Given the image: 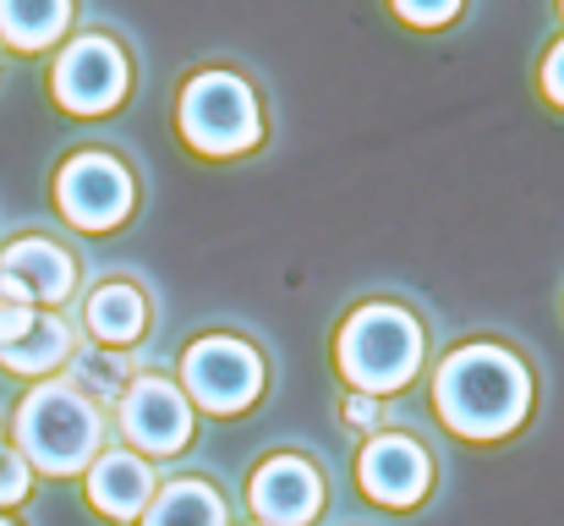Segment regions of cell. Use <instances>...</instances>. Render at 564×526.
<instances>
[{
	"label": "cell",
	"instance_id": "obj_1",
	"mask_svg": "<svg viewBox=\"0 0 564 526\" xmlns=\"http://www.w3.org/2000/svg\"><path fill=\"white\" fill-rule=\"evenodd\" d=\"M433 406L460 439H505L532 411V373L505 346H460L433 373Z\"/></svg>",
	"mask_w": 564,
	"mask_h": 526
},
{
	"label": "cell",
	"instance_id": "obj_2",
	"mask_svg": "<svg viewBox=\"0 0 564 526\" xmlns=\"http://www.w3.org/2000/svg\"><path fill=\"white\" fill-rule=\"evenodd\" d=\"M105 422L99 406L88 395H77L72 384H39L28 389V400L17 406V444L22 461L50 472V477H72L99 455Z\"/></svg>",
	"mask_w": 564,
	"mask_h": 526
},
{
	"label": "cell",
	"instance_id": "obj_3",
	"mask_svg": "<svg viewBox=\"0 0 564 526\" xmlns=\"http://www.w3.org/2000/svg\"><path fill=\"white\" fill-rule=\"evenodd\" d=\"M340 373L357 395H389L400 384H411V373L422 367V324L394 308V302H368L346 319L340 330Z\"/></svg>",
	"mask_w": 564,
	"mask_h": 526
},
{
	"label": "cell",
	"instance_id": "obj_4",
	"mask_svg": "<svg viewBox=\"0 0 564 526\" xmlns=\"http://www.w3.org/2000/svg\"><path fill=\"white\" fill-rule=\"evenodd\" d=\"M176 127L187 138V149L208 154V160H230L247 154L263 132L258 121V99L236 72H197L187 77L182 99H176Z\"/></svg>",
	"mask_w": 564,
	"mask_h": 526
},
{
	"label": "cell",
	"instance_id": "obj_5",
	"mask_svg": "<svg viewBox=\"0 0 564 526\" xmlns=\"http://www.w3.org/2000/svg\"><path fill=\"white\" fill-rule=\"evenodd\" d=\"M182 389L203 411L236 417L263 395V356L236 335H203L182 356Z\"/></svg>",
	"mask_w": 564,
	"mask_h": 526
},
{
	"label": "cell",
	"instance_id": "obj_6",
	"mask_svg": "<svg viewBox=\"0 0 564 526\" xmlns=\"http://www.w3.org/2000/svg\"><path fill=\"white\" fill-rule=\"evenodd\" d=\"M55 203H61V219L77 225V230H116L132 203H138V186L132 171L116 160V154H72L61 175H55Z\"/></svg>",
	"mask_w": 564,
	"mask_h": 526
},
{
	"label": "cell",
	"instance_id": "obj_7",
	"mask_svg": "<svg viewBox=\"0 0 564 526\" xmlns=\"http://www.w3.org/2000/svg\"><path fill=\"white\" fill-rule=\"evenodd\" d=\"M50 88H55V105L72 110V116H105V110H116L127 99V55H121V44L105 39V33L72 39L55 55Z\"/></svg>",
	"mask_w": 564,
	"mask_h": 526
},
{
	"label": "cell",
	"instance_id": "obj_8",
	"mask_svg": "<svg viewBox=\"0 0 564 526\" xmlns=\"http://www.w3.org/2000/svg\"><path fill=\"white\" fill-rule=\"evenodd\" d=\"M121 433L138 455H176L192 439V400L160 373H143L121 389Z\"/></svg>",
	"mask_w": 564,
	"mask_h": 526
},
{
	"label": "cell",
	"instance_id": "obj_9",
	"mask_svg": "<svg viewBox=\"0 0 564 526\" xmlns=\"http://www.w3.org/2000/svg\"><path fill=\"white\" fill-rule=\"evenodd\" d=\"M247 500H252V516L263 526H307L324 511V477L302 455H269L252 472Z\"/></svg>",
	"mask_w": 564,
	"mask_h": 526
},
{
	"label": "cell",
	"instance_id": "obj_10",
	"mask_svg": "<svg viewBox=\"0 0 564 526\" xmlns=\"http://www.w3.org/2000/svg\"><path fill=\"white\" fill-rule=\"evenodd\" d=\"M77 286V264L66 247L44 241V236H22L0 253V302H66Z\"/></svg>",
	"mask_w": 564,
	"mask_h": 526
},
{
	"label": "cell",
	"instance_id": "obj_11",
	"mask_svg": "<svg viewBox=\"0 0 564 526\" xmlns=\"http://www.w3.org/2000/svg\"><path fill=\"white\" fill-rule=\"evenodd\" d=\"M357 477H362V494L368 500L405 511V505H416L427 494L433 466H427V450L416 439H405V433H373L362 444V455H357Z\"/></svg>",
	"mask_w": 564,
	"mask_h": 526
},
{
	"label": "cell",
	"instance_id": "obj_12",
	"mask_svg": "<svg viewBox=\"0 0 564 526\" xmlns=\"http://www.w3.org/2000/svg\"><path fill=\"white\" fill-rule=\"evenodd\" d=\"M149 500H154V472H149L143 455H132V450H105V455L88 461V505H94L99 516L132 522V516L149 511Z\"/></svg>",
	"mask_w": 564,
	"mask_h": 526
},
{
	"label": "cell",
	"instance_id": "obj_13",
	"mask_svg": "<svg viewBox=\"0 0 564 526\" xmlns=\"http://www.w3.org/2000/svg\"><path fill=\"white\" fill-rule=\"evenodd\" d=\"M83 319H88V335H94L99 346L121 351L149 330V302H143L138 286H127V280H105V286L88 297Z\"/></svg>",
	"mask_w": 564,
	"mask_h": 526
},
{
	"label": "cell",
	"instance_id": "obj_14",
	"mask_svg": "<svg viewBox=\"0 0 564 526\" xmlns=\"http://www.w3.org/2000/svg\"><path fill=\"white\" fill-rule=\"evenodd\" d=\"M72 356V330L55 319V313H33V324L17 335V341H6L0 346V367H11V373H50V367H61Z\"/></svg>",
	"mask_w": 564,
	"mask_h": 526
},
{
	"label": "cell",
	"instance_id": "obj_15",
	"mask_svg": "<svg viewBox=\"0 0 564 526\" xmlns=\"http://www.w3.org/2000/svg\"><path fill=\"white\" fill-rule=\"evenodd\" d=\"M143 526H225V500L203 477H182L149 500Z\"/></svg>",
	"mask_w": 564,
	"mask_h": 526
},
{
	"label": "cell",
	"instance_id": "obj_16",
	"mask_svg": "<svg viewBox=\"0 0 564 526\" xmlns=\"http://www.w3.org/2000/svg\"><path fill=\"white\" fill-rule=\"evenodd\" d=\"M72 22V0H0V39L11 50H44Z\"/></svg>",
	"mask_w": 564,
	"mask_h": 526
},
{
	"label": "cell",
	"instance_id": "obj_17",
	"mask_svg": "<svg viewBox=\"0 0 564 526\" xmlns=\"http://www.w3.org/2000/svg\"><path fill=\"white\" fill-rule=\"evenodd\" d=\"M127 384H132L127 351H110V346L72 351V389H77V395H121Z\"/></svg>",
	"mask_w": 564,
	"mask_h": 526
},
{
	"label": "cell",
	"instance_id": "obj_18",
	"mask_svg": "<svg viewBox=\"0 0 564 526\" xmlns=\"http://www.w3.org/2000/svg\"><path fill=\"white\" fill-rule=\"evenodd\" d=\"M389 6H394V17L411 22V28H444V22L460 17V0H389Z\"/></svg>",
	"mask_w": 564,
	"mask_h": 526
},
{
	"label": "cell",
	"instance_id": "obj_19",
	"mask_svg": "<svg viewBox=\"0 0 564 526\" xmlns=\"http://www.w3.org/2000/svg\"><path fill=\"white\" fill-rule=\"evenodd\" d=\"M28 472H33V466H28L22 455H6V450H0V511L17 505V500H28V483H33Z\"/></svg>",
	"mask_w": 564,
	"mask_h": 526
},
{
	"label": "cell",
	"instance_id": "obj_20",
	"mask_svg": "<svg viewBox=\"0 0 564 526\" xmlns=\"http://www.w3.org/2000/svg\"><path fill=\"white\" fill-rule=\"evenodd\" d=\"M378 417H383V411H378L373 395H351V400H346V422H351V428H362V433H378Z\"/></svg>",
	"mask_w": 564,
	"mask_h": 526
},
{
	"label": "cell",
	"instance_id": "obj_21",
	"mask_svg": "<svg viewBox=\"0 0 564 526\" xmlns=\"http://www.w3.org/2000/svg\"><path fill=\"white\" fill-rule=\"evenodd\" d=\"M543 94H549L554 105H564V39L549 50V61H543Z\"/></svg>",
	"mask_w": 564,
	"mask_h": 526
},
{
	"label": "cell",
	"instance_id": "obj_22",
	"mask_svg": "<svg viewBox=\"0 0 564 526\" xmlns=\"http://www.w3.org/2000/svg\"><path fill=\"white\" fill-rule=\"evenodd\" d=\"M28 324H33V308H22V302H0V346L17 341Z\"/></svg>",
	"mask_w": 564,
	"mask_h": 526
},
{
	"label": "cell",
	"instance_id": "obj_23",
	"mask_svg": "<svg viewBox=\"0 0 564 526\" xmlns=\"http://www.w3.org/2000/svg\"><path fill=\"white\" fill-rule=\"evenodd\" d=\"M0 526H11V522H0Z\"/></svg>",
	"mask_w": 564,
	"mask_h": 526
},
{
	"label": "cell",
	"instance_id": "obj_24",
	"mask_svg": "<svg viewBox=\"0 0 564 526\" xmlns=\"http://www.w3.org/2000/svg\"><path fill=\"white\" fill-rule=\"evenodd\" d=\"M560 11H564V0H560Z\"/></svg>",
	"mask_w": 564,
	"mask_h": 526
}]
</instances>
